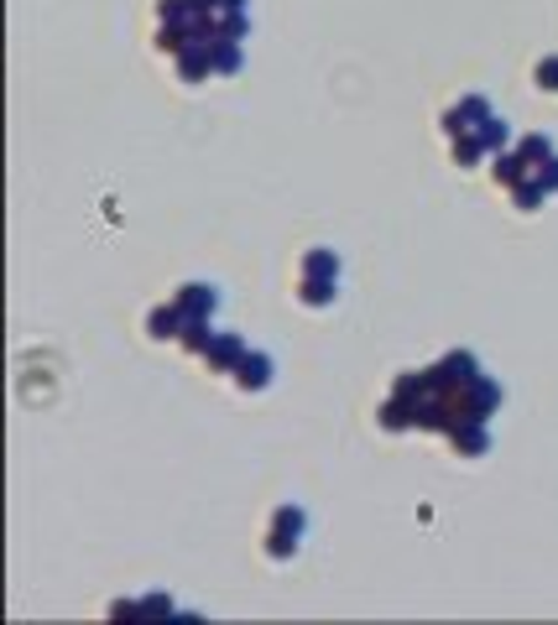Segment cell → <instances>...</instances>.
Instances as JSON below:
<instances>
[{
	"label": "cell",
	"instance_id": "6da1fadb",
	"mask_svg": "<svg viewBox=\"0 0 558 625\" xmlns=\"http://www.w3.org/2000/svg\"><path fill=\"white\" fill-rule=\"evenodd\" d=\"M303 532H309V511L303 506H277V516H272V532H266V558H292L298 553V542H303Z\"/></svg>",
	"mask_w": 558,
	"mask_h": 625
},
{
	"label": "cell",
	"instance_id": "7a4b0ae2",
	"mask_svg": "<svg viewBox=\"0 0 558 625\" xmlns=\"http://www.w3.org/2000/svg\"><path fill=\"white\" fill-rule=\"evenodd\" d=\"M173 302L183 308L188 324H209V313L219 308L215 287H204V282H188V287H178V292H173Z\"/></svg>",
	"mask_w": 558,
	"mask_h": 625
},
{
	"label": "cell",
	"instance_id": "3957f363",
	"mask_svg": "<svg viewBox=\"0 0 558 625\" xmlns=\"http://www.w3.org/2000/svg\"><path fill=\"white\" fill-rule=\"evenodd\" d=\"M272 355H241L235 359V386L241 391H266L272 386Z\"/></svg>",
	"mask_w": 558,
	"mask_h": 625
},
{
	"label": "cell",
	"instance_id": "277c9868",
	"mask_svg": "<svg viewBox=\"0 0 558 625\" xmlns=\"http://www.w3.org/2000/svg\"><path fill=\"white\" fill-rule=\"evenodd\" d=\"M241 355H246V350H241V339H235V334H209V339L199 344V359H204L209 370H224V365H235Z\"/></svg>",
	"mask_w": 558,
	"mask_h": 625
},
{
	"label": "cell",
	"instance_id": "5b68a950",
	"mask_svg": "<svg viewBox=\"0 0 558 625\" xmlns=\"http://www.w3.org/2000/svg\"><path fill=\"white\" fill-rule=\"evenodd\" d=\"M303 302H309V308L334 302V276H309V282H303Z\"/></svg>",
	"mask_w": 558,
	"mask_h": 625
},
{
	"label": "cell",
	"instance_id": "8992f818",
	"mask_svg": "<svg viewBox=\"0 0 558 625\" xmlns=\"http://www.w3.org/2000/svg\"><path fill=\"white\" fill-rule=\"evenodd\" d=\"M303 276H340V256L334 250H313L303 261Z\"/></svg>",
	"mask_w": 558,
	"mask_h": 625
},
{
	"label": "cell",
	"instance_id": "52a82bcc",
	"mask_svg": "<svg viewBox=\"0 0 558 625\" xmlns=\"http://www.w3.org/2000/svg\"><path fill=\"white\" fill-rule=\"evenodd\" d=\"M532 79H537V89H554L558 94V58H543L532 68Z\"/></svg>",
	"mask_w": 558,
	"mask_h": 625
},
{
	"label": "cell",
	"instance_id": "ba28073f",
	"mask_svg": "<svg viewBox=\"0 0 558 625\" xmlns=\"http://www.w3.org/2000/svg\"><path fill=\"white\" fill-rule=\"evenodd\" d=\"M219 11H246V0H219Z\"/></svg>",
	"mask_w": 558,
	"mask_h": 625
}]
</instances>
